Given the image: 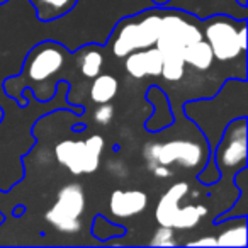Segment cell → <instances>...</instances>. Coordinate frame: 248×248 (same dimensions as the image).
Here are the masks:
<instances>
[{
    "label": "cell",
    "instance_id": "16",
    "mask_svg": "<svg viewBox=\"0 0 248 248\" xmlns=\"http://www.w3.org/2000/svg\"><path fill=\"white\" fill-rule=\"evenodd\" d=\"M80 51L83 53V56L80 58V72L85 78H93L102 72L104 65V55L99 48L95 46H87L82 48Z\"/></svg>",
    "mask_w": 248,
    "mask_h": 248
},
{
    "label": "cell",
    "instance_id": "23",
    "mask_svg": "<svg viewBox=\"0 0 248 248\" xmlns=\"http://www.w3.org/2000/svg\"><path fill=\"white\" fill-rule=\"evenodd\" d=\"M9 0H0V5H4V4H7Z\"/></svg>",
    "mask_w": 248,
    "mask_h": 248
},
{
    "label": "cell",
    "instance_id": "9",
    "mask_svg": "<svg viewBox=\"0 0 248 248\" xmlns=\"http://www.w3.org/2000/svg\"><path fill=\"white\" fill-rule=\"evenodd\" d=\"M68 51L55 41H43L28 53L22 75L31 82H45L63 68Z\"/></svg>",
    "mask_w": 248,
    "mask_h": 248
},
{
    "label": "cell",
    "instance_id": "11",
    "mask_svg": "<svg viewBox=\"0 0 248 248\" xmlns=\"http://www.w3.org/2000/svg\"><path fill=\"white\" fill-rule=\"evenodd\" d=\"M148 206V196L143 190L117 189L110 194L109 207L116 217H133L143 213Z\"/></svg>",
    "mask_w": 248,
    "mask_h": 248
},
{
    "label": "cell",
    "instance_id": "12",
    "mask_svg": "<svg viewBox=\"0 0 248 248\" xmlns=\"http://www.w3.org/2000/svg\"><path fill=\"white\" fill-rule=\"evenodd\" d=\"M78 0H31L36 16L41 22H49L63 17L77 5Z\"/></svg>",
    "mask_w": 248,
    "mask_h": 248
},
{
    "label": "cell",
    "instance_id": "17",
    "mask_svg": "<svg viewBox=\"0 0 248 248\" xmlns=\"http://www.w3.org/2000/svg\"><path fill=\"white\" fill-rule=\"evenodd\" d=\"M150 245H153V247H175L177 241L173 230L169 226H160L156 233L153 234V240L150 241Z\"/></svg>",
    "mask_w": 248,
    "mask_h": 248
},
{
    "label": "cell",
    "instance_id": "20",
    "mask_svg": "<svg viewBox=\"0 0 248 248\" xmlns=\"http://www.w3.org/2000/svg\"><path fill=\"white\" fill-rule=\"evenodd\" d=\"M189 247H217V241L214 236H207V238H201V240H194L189 241Z\"/></svg>",
    "mask_w": 248,
    "mask_h": 248
},
{
    "label": "cell",
    "instance_id": "13",
    "mask_svg": "<svg viewBox=\"0 0 248 248\" xmlns=\"http://www.w3.org/2000/svg\"><path fill=\"white\" fill-rule=\"evenodd\" d=\"M182 56L186 65L194 66L196 70H209L214 63V55L204 39L187 46Z\"/></svg>",
    "mask_w": 248,
    "mask_h": 248
},
{
    "label": "cell",
    "instance_id": "21",
    "mask_svg": "<svg viewBox=\"0 0 248 248\" xmlns=\"http://www.w3.org/2000/svg\"><path fill=\"white\" fill-rule=\"evenodd\" d=\"M152 2L156 5V7H165V5L169 4L170 0H152Z\"/></svg>",
    "mask_w": 248,
    "mask_h": 248
},
{
    "label": "cell",
    "instance_id": "19",
    "mask_svg": "<svg viewBox=\"0 0 248 248\" xmlns=\"http://www.w3.org/2000/svg\"><path fill=\"white\" fill-rule=\"evenodd\" d=\"M150 170H152L153 175L158 177V179H169V177H172V173H173L172 170L165 165H153V167H150Z\"/></svg>",
    "mask_w": 248,
    "mask_h": 248
},
{
    "label": "cell",
    "instance_id": "14",
    "mask_svg": "<svg viewBox=\"0 0 248 248\" xmlns=\"http://www.w3.org/2000/svg\"><path fill=\"white\" fill-rule=\"evenodd\" d=\"M93 82L90 85V99L95 104L110 102L116 97L117 90H119V82L116 77L107 75V73H99L93 77Z\"/></svg>",
    "mask_w": 248,
    "mask_h": 248
},
{
    "label": "cell",
    "instance_id": "3",
    "mask_svg": "<svg viewBox=\"0 0 248 248\" xmlns=\"http://www.w3.org/2000/svg\"><path fill=\"white\" fill-rule=\"evenodd\" d=\"M201 39H202V29L196 16L179 11H163L162 28L155 43L163 58L184 60V49Z\"/></svg>",
    "mask_w": 248,
    "mask_h": 248
},
{
    "label": "cell",
    "instance_id": "8",
    "mask_svg": "<svg viewBox=\"0 0 248 248\" xmlns=\"http://www.w3.org/2000/svg\"><path fill=\"white\" fill-rule=\"evenodd\" d=\"M85 209V194L80 184H66L62 187L55 204L46 213V221L62 233H77L80 230V216Z\"/></svg>",
    "mask_w": 248,
    "mask_h": 248
},
{
    "label": "cell",
    "instance_id": "18",
    "mask_svg": "<svg viewBox=\"0 0 248 248\" xmlns=\"http://www.w3.org/2000/svg\"><path fill=\"white\" fill-rule=\"evenodd\" d=\"M114 117V107L109 102L99 104L95 110H93V121L100 126H107Z\"/></svg>",
    "mask_w": 248,
    "mask_h": 248
},
{
    "label": "cell",
    "instance_id": "10",
    "mask_svg": "<svg viewBox=\"0 0 248 248\" xmlns=\"http://www.w3.org/2000/svg\"><path fill=\"white\" fill-rule=\"evenodd\" d=\"M124 66L128 75L133 78H145V77H160L163 65V56L156 46L136 49L124 56Z\"/></svg>",
    "mask_w": 248,
    "mask_h": 248
},
{
    "label": "cell",
    "instance_id": "5",
    "mask_svg": "<svg viewBox=\"0 0 248 248\" xmlns=\"http://www.w3.org/2000/svg\"><path fill=\"white\" fill-rule=\"evenodd\" d=\"M189 190L190 186L187 182H175L160 197L155 211V217L160 226H169L172 230H192L199 224L201 217L206 216V206H180Z\"/></svg>",
    "mask_w": 248,
    "mask_h": 248
},
{
    "label": "cell",
    "instance_id": "15",
    "mask_svg": "<svg viewBox=\"0 0 248 248\" xmlns=\"http://www.w3.org/2000/svg\"><path fill=\"white\" fill-rule=\"evenodd\" d=\"M236 221L234 226L216 236L217 247H247V216H240Z\"/></svg>",
    "mask_w": 248,
    "mask_h": 248
},
{
    "label": "cell",
    "instance_id": "22",
    "mask_svg": "<svg viewBox=\"0 0 248 248\" xmlns=\"http://www.w3.org/2000/svg\"><path fill=\"white\" fill-rule=\"evenodd\" d=\"M240 7H247V0H236Z\"/></svg>",
    "mask_w": 248,
    "mask_h": 248
},
{
    "label": "cell",
    "instance_id": "7",
    "mask_svg": "<svg viewBox=\"0 0 248 248\" xmlns=\"http://www.w3.org/2000/svg\"><path fill=\"white\" fill-rule=\"evenodd\" d=\"M206 153H211L209 148H204L197 141L190 140H172L167 143H152L146 145L145 158L148 160V165H165L170 167L172 163L194 169L202 165Z\"/></svg>",
    "mask_w": 248,
    "mask_h": 248
},
{
    "label": "cell",
    "instance_id": "6",
    "mask_svg": "<svg viewBox=\"0 0 248 248\" xmlns=\"http://www.w3.org/2000/svg\"><path fill=\"white\" fill-rule=\"evenodd\" d=\"M104 152V138L99 135L87 140H63L55 148L56 160L70 170L73 175L92 173L99 169Z\"/></svg>",
    "mask_w": 248,
    "mask_h": 248
},
{
    "label": "cell",
    "instance_id": "1",
    "mask_svg": "<svg viewBox=\"0 0 248 248\" xmlns=\"http://www.w3.org/2000/svg\"><path fill=\"white\" fill-rule=\"evenodd\" d=\"M162 16L163 11L160 9H150L117 22L107 41L114 56L124 58L136 49L155 46L162 28Z\"/></svg>",
    "mask_w": 248,
    "mask_h": 248
},
{
    "label": "cell",
    "instance_id": "4",
    "mask_svg": "<svg viewBox=\"0 0 248 248\" xmlns=\"http://www.w3.org/2000/svg\"><path fill=\"white\" fill-rule=\"evenodd\" d=\"M214 165L221 177H231L247 167V116L234 117L211 150Z\"/></svg>",
    "mask_w": 248,
    "mask_h": 248
},
{
    "label": "cell",
    "instance_id": "2",
    "mask_svg": "<svg viewBox=\"0 0 248 248\" xmlns=\"http://www.w3.org/2000/svg\"><path fill=\"white\" fill-rule=\"evenodd\" d=\"M202 39L209 45L214 60L231 62L245 58L247 53V22L234 21L228 16H213L204 22Z\"/></svg>",
    "mask_w": 248,
    "mask_h": 248
}]
</instances>
